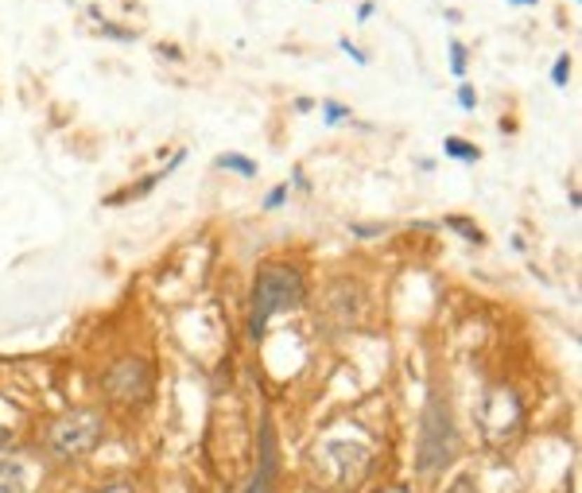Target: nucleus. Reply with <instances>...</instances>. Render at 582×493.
Here are the masks:
<instances>
[{"instance_id": "obj_3", "label": "nucleus", "mask_w": 582, "mask_h": 493, "mask_svg": "<svg viewBox=\"0 0 582 493\" xmlns=\"http://www.w3.org/2000/svg\"><path fill=\"white\" fill-rule=\"evenodd\" d=\"M101 435H105V419L93 408H78L50 427V447L62 459H78V454H90L101 443Z\"/></svg>"}, {"instance_id": "obj_28", "label": "nucleus", "mask_w": 582, "mask_h": 493, "mask_svg": "<svg viewBox=\"0 0 582 493\" xmlns=\"http://www.w3.org/2000/svg\"><path fill=\"white\" fill-rule=\"evenodd\" d=\"M70 4H74V0H70Z\"/></svg>"}, {"instance_id": "obj_27", "label": "nucleus", "mask_w": 582, "mask_h": 493, "mask_svg": "<svg viewBox=\"0 0 582 493\" xmlns=\"http://www.w3.org/2000/svg\"><path fill=\"white\" fill-rule=\"evenodd\" d=\"M381 493H407V489H381Z\"/></svg>"}, {"instance_id": "obj_21", "label": "nucleus", "mask_w": 582, "mask_h": 493, "mask_svg": "<svg viewBox=\"0 0 582 493\" xmlns=\"http://www.w3.org/2000/svg\"><path fill=\"white\" fill-rule=\"evenodd\" d=\"M373 12H377V0H365V4L358 8V20L365 24V20H373Z\"/></svg>"}, {"instance_id": "obj_18", "label": "nucleus", "mask_w": 582, "mask_h": 493, "mask_svg": "<svg viewBox=\"0 0 582 493\" xmlns=\"http://www.w3.org/2000/svg\"><path fill=\"white\" fill-rule=\"evenodd\" d=\"M156 55L159 59H167V62H183V47H179V43H159Z\"/></svg>"}, {"instance_id": "obj_4", "label": "nucleus", "mask_w": 582, "mask_h": 493, "mask_svg": "<svg viewBox=\"0 0 582 493\" xmlns=\"http://www.w3.org/2000/svg\"><path fill=\"white\" fill-rule=\"evenodd\" d=\"M520 424H524V416H520L516 396L508 393V389H493V393L485 396V404H482V431H485V439H489L493 447H505V443H513L516 435H520Z\"/></svg>"}, {"instance_id": "obj_29", "label": "nucleus", "mask_w": 582, "mask_h": 493, "mask_svg": "<svg viewBox=\"0 0 582 493\" xmlns=\"http://www.w3.org/2000/svg\"><path fill=\"white\" fill-rule=\"evenodd\" d=\"M311 4H315V0H311Z\"/></svg>"}, {"instance_id": "obj_12", "label": "nucleus", "mask_w": 582, "mask_h": 493, "mask_svg": "<svg viewBox=\"0 0 582 493\" xmlns=\"http://www.w3.org/2000/svg\"><path fill=\"white\" fill-rule=\"evenodd\" d=\"M97 35L116 39V43H136V39H140V32H136V27H121V24H109V20H97Z\"/></svg>"}, {"instance_id": "obj_8", "label": "nucleus", "mask_w": 582, "mask_h": 493, "mask_svg": "<svg viewBox=\"0 0 582 493\" xmlns=\"http://www.w3.org/2000/svg\"><path fill=\"white\" fill-rule=\"evenodd\" d=\"M442 151H447L450 159H458V163H478V159H482L478 144L462 140V136H447V140H442Z\"/></svg>"}, {"instance_id": "obj_19", "label": "nucleus", "mask_w": 582, "mask_h": 493, "mask_svg": "<svg viewBox=\"0 0 582 493\" xmlns=\"http://www.w3.org/2000/svg\"><path fill=\"white\" fill-rule=\"evenodd\" d=\"M283 198H287V183H280L276 191H268V194H264V210H280V206H283Z\"/></svg>"}, {"instance_id": "obj_11", "label": "nucleus", "mask_w": 582, "mask_h": 493, "mask_svg": "<svg viewBox=\"0 0 582 493\" xmlns=\"http://www.w3.org/2000/svg\"><path fill=\"white\" fill-rule=\"evenodd\" d=\"M217 168H222V171H237V175H245V179H257V163H252V159H245V156H237V151L217 156Z\"/></svg>"}, {"instance_id": "obj_6", "label": "nucleus", "mask_w": 582, "mask_h": 493, "mask_svg": "<svg viewBox=\"0 0 582 493\" xmlns=\"http://www.w3.org/2000/svg\"><path fill=\"white\" fill-rule=\"evenodd\" d=\"M326 454L338 459V485H358L369 470V451L361 443H326Z\"/></svg>"}, {"instance_id": "obj_16", "label": "nucleus", "mask_w": 582, "mask_h": 493, "mask_svg": "<svg viewBox=\"0 0 582 493\" xmlns=\"http://www.w3.org/2000/svg\"><path fill=\"white\" fill-rule=\"evenodd\" d=\"M338 47L346 50V55H349L353 62H358V67H369V55H365V50H361L353 39H349V35H341V39H338Z\"/></svg>"}, {"instance_id": "obj_9", "label": "nucleus", "mask_w": 582, "mask_h": 493, "mask_svg": "<svg viewBox=\"0 0 582 493\" xmlns=\"http://www.w3.org/2000/svg\"><path fill=\"white\" fill-rule=\"evenodd\" d=\"M0 493H27L20 462H0Z\"/></svg>"}, {"instance_id": "obj_13", "label": "nucleus", "mask_w": 582, "mask_h": 493, "mask_svg": "<svg viewBox=\"0 0 582 493\" xmlns=\"http://www.w3.org/2000/svg\"><path fill=\"white\" fill-rule=\"evenodd\" d=\"M450 70L458 78H466V70H470V50H466L462 39H450Z\"/></svg>"}, {"instance_id": "obj_5", "label": "nucleus", "mask_w": 582, "mask_h": 493, "mask_svg": "<svg viewBox=\"0 0 582 493\" xmlns=\"http://www.w3.org/2000/svg\"><path fill=\"white\" fill-rule=\"evenodd\" d=\"M101 389H105L113 400H121V404L148 400V393H151V365L144 358H121L105 377H101Z\"/></svg>"}, {"instance_id": "obj_24", "label": "nucleus", "mask_w": 582, "mask_h": 493, "mask_svg": "<svg viewBox=\"0 0 582 493\" xmlns=\"http://www.w3.org/2000/svg\"><path fill=\"white\" fill-rule=\"evenodd\" d=\"M97 493H136L133 485H105V489H97Z\"/></svg>"}, {"instance_id": "obj_1", "label": "nucleus", "mask_w": 582, "mask_h": 493, "mask_svg": "<svg viewBox=\"0 0 582 493\" xmlns=\"http://www.w3.org/2000/svg\"><path fill=\"white\" fill-rule=\"evenodd\" d=\"M307 299V284L295 268L287 264H268L257 272V284H252V311H249V335L260 338L272 315L280 311H295Z\"/></svg>"}, {"instance_id": "obj_23", "label": "nucleus", "mask_w": 582, "mask_h": 493, "mask_svg": "<svg viewBox=\"0 0 582 493\" xmlns=\"http://www.w3.org/2000/svg\"><path fill=\"white\" fill-rule=\"evenodd\" d=\"M295 187H299V191H311V183H307V175H303V168H295Z\"/></svg>"}, {"instance_id": "obj_17", "label": "nucleus", "mask_w": 582, "mask_h": 493, "mask_svg": "<svg viewBox=\"0 0 582 493\" xmlns=\"http://www.w3.org/2000/svg\"><path fill=\"white\" fill-rule=\"evenodd\" d=\"M458 105H462L466 113H474L478 109V90L474 86H458Z\"/></svg>"}, {"instance_id": "obj_15", "label": "nucleus", "mask_w": 582, "mask_h": 493, "mask_svg": "<svg viewBox=\"0 0 582 493\" xmlns=\"http://www.w3.org/2000/svg\"><path fill=\"white\" fill-rule=\"evenodd\" d=\"M551 82H555L559 90L571 82V55H559V59H555V67H551Z\"/></svg>"}, {"instance_id": "obj_14", "label": "nucleus", "mask_w": 582, "mask_h": 493, "mask_svg": "<svg viewBox=\"0 0 582 493\" xmlns=\"http://www.w3.org/2000/svg\"><path fill=\"white\" fill-rule=\"evenodd\" d=\"M323 121L326 125H346L349 121V105H341V101H323Z\"/></svg>"}, {"instance_id": "obj_10", "label": "nucleus", "mask_w": 582, "mask_h": 493, "mask_svg": "<svg viewBox=\"0 0 582 493\" xmlns=\"http://www.w3.org/2000/svg\"><path fill=\"white\" fill-rule=\"evenodd\" d=\"M442 226L447 229H454V234H462L470 245H485V234L470 222V217H458V214H450V217H442Z\"/></svg>"}, {"instance_id": "obj_25", "label": "nucleus", "mask_w": 582, "mask_h": 493, "mask_svg": "<svg viewBox=\"0 0 582 493\" xmlns=\"http://www.w3.org/2000/svg\"><path fill=\"white\" fill-rule=\"evenodd\" d=\"M295 109H299V113H311V109H315V101H311V97H299V101H295Z\"/></svg>"}, {"instance_id": "obj_22", "label": "nucleus", "mask_w": 582, "mask_h": 493, "mask_svg": "<svg viewBox=\"0 0 582 493\" xmlns=\"http://www.w3.org/2000/svg\"><path fill=\"white\" fill-rule=\"evenodd\" d=\"M353 234L358 237H373V234H381V226H353Z\"/></svg>"}, {"instance_id": "obj_7", "label": "nucleus", "mask_w": 582, "mask_h": 493, "mask_svg": "<svg viewBox=\"0 0 582 493\" xmlns=\"http://www.w3.org/2000/svg\"><path fill=\"white\" fill-rule=\"evenodd\" d=\"M241 493H276V435H272V424L264 419L260 427V466L252 474V482L245 485Z\"/></svg>"}, {"instance_id": "obj_2", "label": "nucleus", "mask_w": 582, "mask_h": 493, "mask_svg": "<svg viewBox=\"0 0 582 493\" xmlns=\"http://www.w3.org/2000/svg\"><path fill=\"white\" fill-rule=\"evenodd\" d=\"M458 454V431L454 419H450L447 400L431 396L424 408V424H419V470L431 474L439 466H450Z\"/></svg>"}, {"instance_id": "obj_26", "label": "nucleus", "mask_w": 582, "mask_h": 493, "mask_svg": "<svg viewBox=\"0 0 582 493\" xmlns=\"http://www.w3.org/2000/svg\"><path fill=\"white\" fill-rule=\"evenodd\" d=\"M508 4H516V8H536L540 0H508Z\"/></svg>"}, {"instance_id": "obj_20", "label": "nucleus", "mask_w": 582, "mask_h": 493, "mask_svg": "<svg viewBox=\"0 0 582 493\" xmlns=\"http://www.w3.org/2000/svg\"><path fill=\"white\" fill-rule=\"evenodd\" d=\"M447 493H478V485H474V478H470V474H458L454 482H450Z\"/></svg>"}]
</instances>
